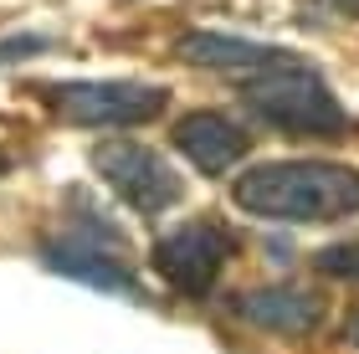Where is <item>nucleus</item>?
<instances>
[{
    "label": "nucleus",
    "instance_id": "1",
    "mask_svg": "<svg viewBox=\"0 0 359 354\" xmlns=\"http://www.w3.org/2000/svg\"><path fill=\"white\" fill-rule=\"evenodd\" d=\"M231 200L257 221L318 226L359 211V170L334 159H272L236 180Z\"/></svg>",
    "mask_w": 359,
    "mask_h": 354
},
{
    "label": "nucleus",
    "instance_id": "2",
    "mask_svg": "<svg viewBox=\"0 0 359 354\" xmlns=\"http://www.w3.org/2000/svg\"><path fill=\"white\" fill-rule=\"evenodd\" d=\"M241 103L262 123L283 128L292 139H344L349 114L334 98V88L298 57H283L272 67H257L241 88Z\"/></svg>",
    "mask_w": 359,
    "mask_h": 354
},
{
    "label": "nucleus",
    "instance_id": "3",
    "mask_svg": "<svg viewBox=\"0 0 359 354\" xmlns=\"http://www.w3.org/2000/svg\"><path fill=\"white\" fill-rule=\"evenodd\" d=\"M41 98L83 128H139L165 114L170 93L149 83H52L41 88Z\"/></svg>",
    "mask_w": 359,
    "mask_h": 354
},
{
    "label": "nucleus",
    "instance_id": "4",
    "mask_svg": "<svg viewBox=\"0 0 359 354\" xmlns=\"http://www.w3.org/2000/svg\"><path fill=\"white\" fill-rule=\"evenodd\" d=\"M93 170L103 175V185L139 216H159V211H170V205L185 196V185H180V175L165 165V154L149 149V144H134V139L97 144Z\"/></svg>",
    "mask_w": 359,
    "mask_h": 354
},
{
    "label": "nucleus",
    "instance_id": "5",
    "mask_svg": "<svg viewBox=\"0 0 359 354\" xmlns=\"http://www.w3.org/2000/svg\"><path fill=\"white\" fill-rule=\"evenodd\" d=\"M226 262H231V236L210 221H190L154 241V267L180 298H205Z\"/></svg>",
    "mask_w": 359,
    "mask_h": 354
},
{
    "label": "nucleus",
    "instance_id": "6",
    "mask_svg": "<svg viewBox=\"0 0 359 354\" xmlns=\"http://www.w3.org/2000/svg\"><path fill=\"white\" fill-rule=\"evenodd\" d=\"M175 149L201 175H226V170H236L241 159H247L252 134L236 118L216 114V108H195V114H185L175 123Z\"/></svg>",
    "mask_w": 359,
    "mask_h": 354
},
{
    "label": "nucleus",
    "instance_id": "7",
    "mask_svg": "<svg viewBox=\"0 0 359 354\" xmlns=\"http://www.w3.org/2000/svg\"><path fill=\"white\" fill-rule=\"evenodd\" d=\"M41 262L52 272H62V278H72V282L97 287V293H128V298H139V282H134V272H128V262L113 247H103V241H93L83 231L46 241Z\"/></svg>",
    "mask_w": 359,
    "mask_h": 354
},
{
    "label": "nucleus",
    "instance_id": "8",
    "mask_svg": "<svg viewBox=\"0 0 359 354\" xmlns=\"http://www.w3.org/2000/svg\"><path fill=\"white\" fill-rule=\"evenodd\" d=\"M236 313L252 329L283 334V339H308L323 324V303L313 293H303V287H257V293H241Z\"/></svg>",
    "mask_w": 359,
    "mask_h": 354
},
{
    "label": "nucleus",
    "instance_id": "9",
    "mask_svg": "<svg viewBox=\"0 0 359 354\" xmlns=\"http://www.w3.org/2000/svg\"><path fill=\"white\" fill-rule=\"evenodd\" d=\"M175 52L185 57V62H195V67H241V72L272 67V62L287 57L283 46L247 41V36H226V31H185V36L175 41Z\"/></svg>",
    "mask_w": 359,
    "mask_h": 354
},
{
    "label": "nucleus",
    "instance_id": "10",
    "mask_svg": "<svg viewBox=\"0 0 359 354\" xmlns=\"http://www.w3.org/2000/svg\"><path fill=\"white\" fill-rule=\"evenodd\" d=\"M318 272L339 282H359V241H334L318 252Z\"/></svg>",
    "mask_w": 359,
    "mask_h": 354
},
{
    "label": "nucleus",
    "instance_id": "11",
    "mask_svg": "<svg viewBox=\"0 0 359 354\" xmlns=\"http://www.w3.org/2000/svg\"><path fill=\"white\" fill-rule=\"evenodd\" d=\"M36 46H46L41 36H21V41H0V62H15V57H31Z\"/></svg>",
    "mask_w": 359,
    "mask_h": 354
},
{
    "label": "nucleus",
    "instance_id": "12",
    "mask_svg": "<svg viewBox=\"0 0 359 354\" xmlns=\"http://www.w3.org/2000/svg\"><path fill=\"white\" fill-rule=\"evenodd\" d=\"M344 344H349V349H359V303H354L349 318H344Z\"/></svg>",
    "mask_w": 359,
    "mask_h": 354
},
{
    "label": "nucleus",
    "instance_id": "13",
    "mask_svg": "<svg viewBox=\"0 0 359 354\" xmlns=\"http://www.w3.org/2000/svg\"><path fill=\"white\" fill-rule=\"evenodd\" d=\"M329 6H334L339 15H354V21H359V0H329Z\"/></svg>",
    "mask_w": 359,
    "mask_h": 354
},
{
    "label": "nucleus",
    "instance_id": "14",
    "mask_svg": "<svg viewBox=\"0 0 359 354\" xmlns=\"http://www.w3.org/2000/svg\"><path fill=\"white\" fill-rule=\"evenodd\" d=\"M6 170H11V159H6V154H0V175H6Z\"/></svg>",
    "mask_w": 359,
    "mask_h": 354
}]
</instances>
